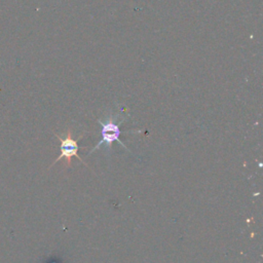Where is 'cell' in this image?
Wrapping results in <instances>:
<instances>
[{
  "label": "cell",
  "instance_id": "obj_1",
  "mask_svg": "<svg viewBox=\"0 0 263 263\" xmlns=\"http://www.w3.org/2000/svg\"><path fill=\"white\" fill-rule=\"evenodd\" d=\"M127 116H128V113H127V111H125V108H121L120 111H118L116 113H110V114L106 115L104 118L97 119L98 123L102 127L101 128L102 138L98 142V144L89 151L87 156L90 155L92 152H95V150H97L101 147H104L105 150L110 151L114 142H117L124 149L129 151L127 149V147L119 140V137L122 134V132L120 129V125L127 119Z\"/></svg>",
  "mask_w": 263,
  "mask_h": 263
},
{
  "label": "cell",
  "instance_id": "obj_2",
  "mask_svg": "<svg viewBox=\"0 0 263 263\" xmlns=\"http://www.w3.org/2000/svg\"><path fill=\"white\" fill-rule=\"evenodd\" d=\"M84 133H82L77 139H74L73 136H72V130L71 128H68L67 133L65 134V137H61L60 135L58 134H54L55 138L60 141V151H61V154L60 156L57 157V159L52 162V164L49 166L51 167L53 164H55L58 161H60L61 159H65V166L66 167H69L71 165V162H72V158L73 157H76L79 161H81L84 165L87 166V164L82 160V158L78 155V149H79V146H78V141L83 137Z\"/></svg>",
  "mask_w": 263,
  "mask_h": 263
}]
</instances>
